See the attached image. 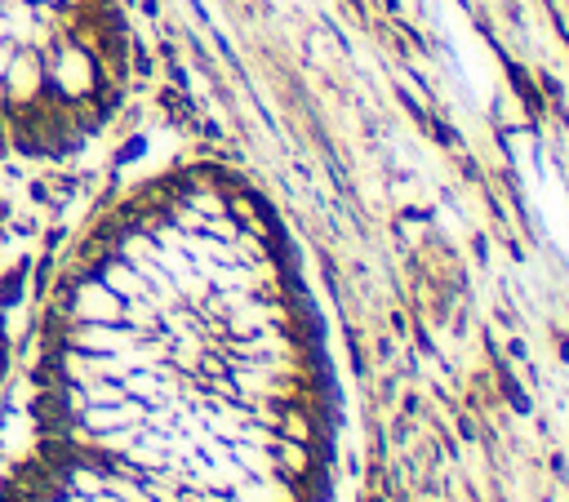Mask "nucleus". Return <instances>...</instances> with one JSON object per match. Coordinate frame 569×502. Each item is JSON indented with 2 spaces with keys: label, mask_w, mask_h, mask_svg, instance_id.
<instances>
[{
  "label": "nucleus",
  "mask_w": 569,
  "mask_h": 502,
  "mask_svg": "<svg viewBox=\"0 0 569 502\" xmlns=\"http://www.w3.org/2000/svg\"><path fill=\"white\" fill-rule=\"evenodd\" d=\"M44 98V58L31 44H18L4 76H0V107L4 111H27Z\"/></svg>",
  "instance_id": "1"
},
{
  "label": "nucleus",
  "mask_w": 569,
  "mask_h": 502,
  "mask_svg": "<svg viewBox=\"0 0 569 502\" xmlns=\"http://www.w3.org/2000/svg\"><path fill=\"white\" fill-rule=\"evenodd\" d=\"M62 347L89 351V355H116L133 347V333L120 324H62Z\"/></svg>",
  "instance_id": "2"
}]
</instances>
